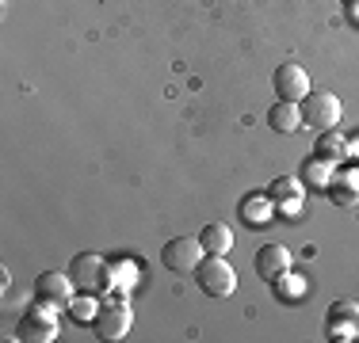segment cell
Wrapping results in <instances>:
<instances>
[{
	"label": "cell",
	"instance_id": "cell-10",
	"mask_svg": "<svg viewBox=\"0 0 359 343\" xmlns=\"http://www.w3.org/2000/svg\"><path fill=\"white\" fill-rule=\"evenodd\" d=\"M73 294H76V286H73L69 271H42L35 279V298L54 309H65L73 302Z\"/></svg>",
	"mask_w": 359,
	"mask_h": 343
},
{
	"label": "cell",
	"instance_id": "cell-15",
	"mask_svg": "<svg viewBox=\"0 0 359 343\" xmlns=\"http://www.w3.org/2000/svg\"><path fill=\"white\" fill-rule=\"evenodd\" d=\"M298 179H302L310 191H329V183H332V164L329 160H321V157H306L302 160V168H298Z\"/></svg>",
	"mask_w": 359,
	"mask_h": 343
},
{
	"label": "cell",
	"instance_id": "cell-5",
	"mask_svg": "<svg viewBox=\"0 0 359 343\" xmlns=\"http://www.w3.org/2000/svg\"><path fill=\"white\" fill-rule=\"evenodd\" d=\"M325 336H329L332 343L359 340V302H352V298L332 302L329 313H325Z\"/></svg>",
	"mask_w": 359,
	"mask_h": 343
},
{
	"label": "cell",
	"instance_id": "cell-14",
	"mask_svg": "<svg viewBox=\"0 0 359 343\" xmlns=\"http://www.w3.org/2000/svg\"><path fill=\"white\" fill-rule=\"evenodd\" d=\"M268 126L276 134H298V126H302V107H298V103H287V99L271 103Z\"/></svg>",
	"mask_w": 359,
	"mask_h": 343
},
{
	"label": "cell",
	"instance_id": "cell-6",
	"mask_svg": "<svg viewBox=\"0 0 359 343\" xmlns=\"http://www.w3.org/2000/svg\"><path fill=\"white\" fill-rule=\"evenodd\" d=\"M130 324H134V313H130V305L123 302V298H111V302L100 305V313H96V321H92V328H96V336L100 340H107V343H118L130 332Z\"/></svg>",
	"mask_w": 359,
	"mask_h": 343
},
{
	"label": "cell",
	"instance_id": "cell-17",
	"mask_svg": "<svg viewBox=\"0 0 359 343\" xmlns=\"http://www.w3.org/2000/svg\"><path fill=\"white\" fill-rule=\"evenodd\" d=\"M271 210H276L271 195H249V199L241 202V221H245L249 229H260V225H268Z\"/></svg>",
	"mask_w": 359,
	"mask_h": 343
},
{
	"label": "cell",
	"instance_id": "cell-1",
	"mask_svg": "<svg viewBox=\"0 0 359 343\" xmlns=\"http://www.w3.org/2000/svg\"><path fill=\"white\" fill-rule=\"evenodd\" d=\"M15 336H20L23 343H50V340H57V309L35 298V305L23 309L20 324H15Z\"/></svg>",
	"mask_w": 359,
	"mask_h": 343
},
{
	"label": "cell",
	"instance_id": "cell-12",
	"mask_svg": "<svg viewBox=\"0 0 359 343\" xmlns=\"http://www.w3.org/2000/svg\"><path fill=\"white\" fill-rule=\"evenodd\" d=\"M329 195L337 206H359V168H344V172H332V183Z\"/></svg>",
	"mask_w": 359,
	"mask_h": 343
},
{
	"label": "cell",
	"instance_id": "cell-3",
	"mask_svg": "<svg viewBox=\"0 0 359 343\" xmlns=\"http://www.w3.org/2000/svg\"><path fill=\"white\" fill-rule=\"evenodd\" d=\"M69 279H73L76 290H84V294H100V290L111 286V267H107L104 255L81 252V255H73V263H69Z\"/></svg>",
	"mask_w": 359,
	"mask_h": 343
},
{
	"label": "cell",
	"instance_id": "cell-7",
	"mask_svg": "<svg viewBox=\"0 0 359 343\" xmlns=\"http://www.w3.org/2000/svg\"><path fill=\"white\" fill-rule=\"evenodd\" d=\"M298 107H302V126L313 130H332L340 122V99L332 92H310Z\"/></svg>",
	"mask_w": 359,
	"mask_h": 343
},
{
	"label": "cell",
	"instance_id": "cell-8",
	"mask_svg": "<svg viewBox=\"0 0 359 343\" xmlns=\"http://www.w3.org/2000/svg\"><path fill=\"white\" fill-rule=\"evenodd\" d=\"M271 88H276V96L279 99H287V103H302L306 96H310V73H306L298 62H283L276 69V76H271Z\"/></svg>",
	"mask_w": 359,
	"mask_h": 343
},
{
	"label": "cell",
	"instance_id": "cell-13",
	"mask_svg": "<svg viewBox=\"0 0 359 343\" xmlns=\"http://www.w3.org/2000/svg\"><path fill=\"white\" fill-rule=\"evenodd\" d=\"M313 157L329 160V164H340L348 157V137L340 134V126L332 130H318V145H313Z\"/></svg>",
	"mask_w": 359,
	"mask_h": 343
},
{
	"label": "cell",
	"instance_id": "cell-4",
	"mask_svg": "<svg viewBox=\"0 0 359 343\" xmlns=\"http://www.w3.org/2000/svg\"><path fill=\"white\" fill-rule=\"evenodd\" d=\"M203 255H207V248H203L199 237H172L161 248V263L172 274H195V267L203 263Z\"/></svg>",
	"mask_w": 359,
	"mask_h": 343
},
{
	"label": "cell",
	"instance_id": "cell-19",
	"mask_svg": "<svg viewBox=\"0 0 359 343\" xmlns=\"http://www.w3.org/2000/svg\"><path fill=\"white\" fill-rule=\"evenodd\" d=\"M69 309V316L76 324H92L96 321V313H100V302H96V294H84V290H76L73 294V302L65 305Z\"/></svg>",
	"mask_w": 359,
	"mask_h": 343
},
{
	"label": "cell",
	"instance_id": "cell-9",
	"mask_svg": "<svg viewBox=\"0 0 359 343\" xmlns=\"http://www.w3.org/2000/svg\"><path fill=\"white\" fill-rule=\"evenodd\" d=\"M268 195H271V202H276L279 218H287V221H298V218H302V195H306V183H302L298 176H279L276 183L268 187Z\"/></svg>",
	"mask_w": 359,
	"mask_h": 343
},
{
	"label": "cell",
	"instance_id": "cell-16",
	"mask_svg": "<svg viewBox=\"0 0 359 343\" xmlns=\"http://www.w3.org/2000/svg\"><path fill=\"white\" fill-rule=\"evenodd\" d=\"M199 240H203V248H207V255H226L229 248H233V229H229L226 221H210V225L199 229Z\"/></svg>",
	"mask_w": 359,
	"mask_h": 343
},
{
	"label": "cell",
	"instance_id": "cell-18",
	"mask_svg": "<svg viewBox=\"0 0 359 343\" xmlns=\"http://www.w3.org/2000/svg\"><path fill=\"white\" fill-rule=\"evenodd\" d=\"M271 290H276V302H283V305H298V298L306 294V282H302V274L283 271L279 279H271Z\"/></svg>",
	"mask_w": 359,
	"mask_h": 343
},
{
	"label": "cell",
	"instance_id": "cell-11",
	"mask_svg": "<svg viewBox=\"0 0 359 343\" xmlns=\"http://www.w3.org/2000/svg\"><path fill=\"white\" fill-rule=\"evenodd\" d=\"M290 263H294V255H290L287 244H264L260 252H256L252 267H256V274H260L264 282H271V279H279L283 271H290Z\"/></svg>",
	"mask_w": 359,
	"mask_h": 343
},
{
	"label": "cell",
	"instance_id": "cell-2",
	"mask_svg": "<svg viewBox=\"0 0 359 343\" xmlns=\"http://www.w3.org/2000/svg\"><path fill=\"white\" fill-rule=\"evenodd\" d=\"M195 282L207 298H229L237 290V271L226 263V255H203V263L195 267Z\"/></svg>",
	"mask_w": 359,
	"mask_h": 343
}]
</instances>
